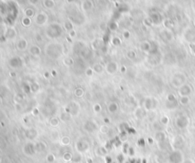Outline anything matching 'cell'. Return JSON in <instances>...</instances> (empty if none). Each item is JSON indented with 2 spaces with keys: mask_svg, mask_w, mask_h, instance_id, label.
Instances as JSON below:
<instances>
[{
  "mask_svg": "<svg viewBox=\"0 0 195 163\" xmlns=\"http://www.w3.org/2000/svg\"><path fill=\"white\" fill-rule=\"evenodd\" d=\"M169 159L172 163H183V155L179 150H175L174 152H172L169 155Z\"/></svg>",
  "mask_w": 195,
  "mask_h": 163,
  "instance_id": "obj_1",
  "label": "cell"
},
{
  "mask_svg": "<svg viewBox=\"0 0 195 163\" xmlns=\"http://www.w3.org/2000/svg\"><path fill=\"white\" fill-rule=\"evenodd\" d=\"M176 124L181 129L186 128L187 124H189V119H187L186 116H180V117H178L176 119Z\"/></svg>",
  "mask_w": 195,
  "mask_h": 163,
  "instance_id": "obj_2",
  "label": "cell"
},
{
  "mask_svg": "<svg viewBox=\"0 0 195 163\" xmlns=\"http://www.w3.org/2000/svg\"><path fill=\"white\" fill-rule=\"evenodd\" d=\"M191 93V87L189 85H184L179 89V94L181 97H189V95Z\"/></svg>",
  "mask_w": 195,
  "mask_h": 163,
  "instance_id": "obj_3",
  "label": "cell"
},
{
  "mask_svg": "<svg viewBox=\"0 0 195 163\" xmlns=\"http://www.w3.org/2000/svg\"><path fill=\"white\" fill-rule=\"evenodd\" d=\"M173 145L175 146V148H176L177 150H178L179 148L183 147V145H184V139H183V137H176L175 139H174V140H173Z\"/></svg>",
  "mask_w": 195,
  "mask_h": 163,
  "instance_id": "obj_4",
  "label": "cell"
},
{
  "mask_svg": "<svg viewBox=\"0 0 195 163\" xmlns=\"http://www.w3.org/2000/svg\"><path fill=\"white\" fill-rule=\"evenodd\" d=\"M117 104L115 103H110V106H109V109H110V111L111 112V113H114L115 111L117 110Z\"/></svg>",
  "mask_w": 195,
  "mask_h": 163,
  "instance_id": "obj_5",
  "label": "cell"
},
{
  "mask_svg": "<svg viewBox=\"0 0 195 163\" xmlns=\"http://www.w3.org/2000/svg\"><path fill=\"white\" fill-rule=\"evenodd\" d=\"M180 101H181V103H182V104H184V105H186V104L189 103V97H181V100H180Z\"/></svg>",
  "mask_w": 195,
  "mask_h": 163,
  "instance_id": "obj_6",
  "label": "cell"
},
{
  "mask_svg": "<svg viewBox=\"0 0 195 163\" xmlns=\"http://www.w3.org/2000/svg\"><path fill=\"white\" fill-rule=\"evenodd\" d=\"M70 137H63L62 139V143L63 144H68L70 143Z\"/></svg>",
  "mask_w": 195,
  "mask_h": 163,
  "instance_id": "obj_7",
  "label": "cell"
},
{
  "mask_svg": "<svg viewBox=\"0 0 195 163\" xmlns=\"http://www.w3.org/2000/svg\"><path fill=\"white\" fill-rule=\"evenodd\" d=\"M55 160V157H53V155H48V161L49 162H52Z\"/></svg>",
  "mask_w": 195,
  "mask_h": 163,
  "instance_id": "obj_8",
  "label": "cell"
},
{
  "mask_svg": "<svg viewBox=\"0 0 195 163\" xmlns=\"http://www.w3.org/2000/svg\"><path fill=\"white\" fill-rule=\"evenodd\" d=\"M183 163H194V161L192 160V159H190V158H187V159H185V160L183 161Z\"/></svg>",
  "mask_w": 195,
  "mask_h": 163,
  "instance_id": "obj_9",
  "label": "cell"
},
{
  "mask_svg": "<svg viewBox=\"0 0 195 163\" xmlns=\"http://www.w3.org/2000/svg\"><path fill=\"white\" fill-rule=\"evenodd\" d=\"M71 155L70 154H68V155H65V159H71Z\"/></svg>",
  "mask_w": 195,
  "mask_h": 163,
  "instance_id": "obj_10",
  "label": "cell"
}]
</instances>
